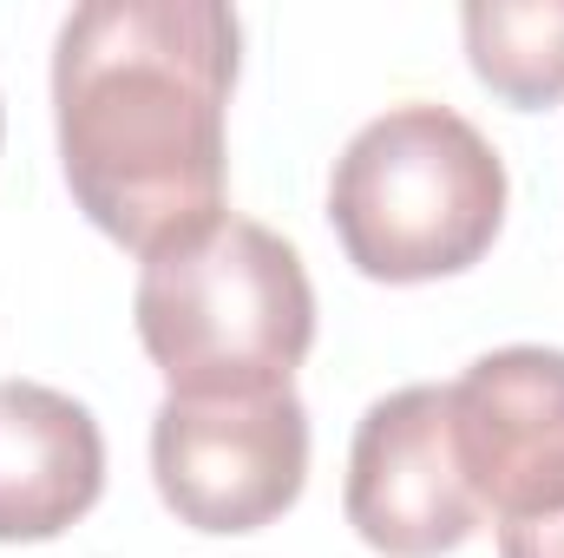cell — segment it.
Masks as SVG:
<instances>
[{
    "label": "cell",
    "mask_w": 564,
    "mask_h": 558,
    "mask_svg": "<svg viewBox=\"0 0 564 558\" xmlns=\"http://www.w3.org/2000/svg\"><path fill=\"white\" fill-rule=\"evenodd\" d=\"M243 26L224 0H93L53 46V126L73 204L126 250L224 217V112Z\"/></svg>",
    "instance_id": "obj_1"
},
{
    "label": "cell",
    "mask_w": 564,
    "mask_h": 558,
    "mask_svg": "<svg viewBox=\"0 0 564 558\" xmlns=\"http://www.w3.org/2000/svg\"><path fill=\"white\" fill-rule=\"evenodd\" d=\"M132 322L171 395H270L315 342V289L289 237L224 211L144 257Z\"/></svg>",
    "instance_id": "obj_2"
},
{
    "label": "cell",
    "mask_w": 564,
    "mask_h": 558,
    "mask_svg": "<svg viewBox=\"0 0 564 558\" xmlns=\"http://www.w3.org/2000/svg\"><path fill=\"white\" fill-rule=\"evenodd\" d=\"M328 224L375 282L459 277L506 224V158L453 106H394L341 144Z\"/></svg>",
    "instance_id": "obj_3"
},
{
    "label": "cell",
    "mask_w": 564,
    "mask_h": 558,
    "mask_svg": "<svg viewBox=\"0 0 564 558\" xmlns=\"http://www.w3.org/2000/svg\"><path fill=\"white\" fill-rule=\"evenodd\" d=\"M158 500L191 533H263L308 486V408L270 395H164L151 415Z\"/></svg>",
    "instance_id": "obj_4"
},
{
    "label": "cell",
    "mask_w": 564,
    "mask_h": 558,
    "mask_svg": "<svg viewBox=\"0 0 564 558\" xmlns=\"http://www.w3.org/2000/svg\"><path fill=\"white\" fill-rule=\"evenodd\" d=\"M348 526L388 558H440L479 533V500L466 486L446 388L414 382L381 395L348 447Z\"/></svg>",
    "instance_id": "obj_5"
},
{
    "label": "cell",
    "mask_w": 564,
    "mask_h": 558,
    "mask_svg": "<svg viewBox=\"0 0 564 558\" xmlns=\"http://www.w3.org/2000/svg\"><path fill=\"white\" fill-rule=\"evenodd\" d=\"M453 447L499 526L564 513V348H492L453 388Z\"/></svg>",
    "instance_id": "obj_6"
},
{
    "label": "cell",
    "mask_w": 564,
    "mask_h": 558,
    "mask_svg": "<svg viewBox=\"0 0 564 558\" xmlns=\"http://www.w3.org/2000/svg\"><path fill=\"white\" fill-rule=\"evenodd\" d=\"M106 493V433L86 401L46 382H0V546L79 526Z\"/></svg>",
    "instance_id": "obj_7"
},
{
    "label": "cell",
    "mask_w": 564,
    "mask_h": 558,
    "mask_svg": "<svg viewBox=\"0 0 564 558\" xmlns=\"http://www.w3.org/2000/svg\"><path fill=\"white\" fill-rule=\"evenodd\" d=\"M466 60L519 112L564 99V0H473L459 13Z\"/></svg>",
    "instance_id": "obj_8"
},
{
    "label": "cell",
    "mask_w": 564,
    "mask_h": 558,
    "mask_svg": "<svg viewBox=\"0 0 564 558\" xmlns=\"http://www.w3.org/2000/svg\"><path fill=\"white\" fill-rule=\"evenodd\" d=\"M499 558H564V513L499 526Z\"/></svg>",
    "instance_id": "obj_9"
},
{
    "label": "cell",
    "mask_w": 564,
    "mask_h": 558,
    "mask_svg": "<svg viewBox=\"0 0 564 558\" xmlns=\"http://www.w3.org/2000/svg\"><path fill=\"white\" fill-rule=\"evenodd\" d=\"M0 132H7V112H0Z\"/></svg>",
    "instance_id": "obj_10"
}]
</instances>
